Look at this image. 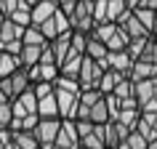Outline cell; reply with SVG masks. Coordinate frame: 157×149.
<instances>
[{"label":"cell","instance_id":"6da1fadb","mask_svg":"<svg viewBox=\"0 0 157 149\" xmlns=\"http://www.w3.org/2000/svg\"><path fill=\"white\" fill-rule=\"evenodd\" d=\"M0 88L6 91L8 99H16V96H21L24 91H29V88H32V80H29L27 67H19L16 72L8 74V77H0Z\"/></svg>","mask_w":157,"mask_h":149},{"label":"cell","instance_id":"7a4b0ae2","mask_svg":"<svg viewBox=\"0 0 157 149\" xmlns=\"http://www.w3.org/2000/svg\"><path fill=\"white\" fill-rule=\"evenodd\" d=\"M59 131H61V117H40L32 136L37 139L40 147H53L59 139Z\"/></svg>","mask_w":157,"mask_h":149},{"label":"cell","instance_id":"3957f363","mask_svg":"<svg viewBox=\"0 0 157 149\" xmlns=\"http://www.w3.org/2000/svg\"><path fill=\"white\" fill-rule=\"evenodd\" d=\"M104 67L101 61H93V59L85 56L83 67H80V77H77V83H80V91H96L101 83V77H104Z\"/></svg>","mask_w":157,"mask_h":149},{"label":"cell","instance_id":"277c9868","mask_svg":"<svg viewBox=\"0 0 157 149\" xmlns=\"http://www.w3.org/2000/svg\"><path fill=\"white\" fill-rule=\"evenodd\" d=\"M53 93H56V101H59V115H61V120H75L77 117V107H80V93L83 91H67V88H56L53 85Z\"/></svg>","mask_w":157,"mask_h":149},{"label":"cell","instance_id":"5b68a950","mask_svg":"<svg viewBox=\"0 0 157 149\" xmlns=\"http://www.w3.org/2000/svg\"><path fill=\"white\" fill-rule=\"evenodd\" d=\"M11 109H13V117H19V120L29 117V115H37V96H35V91L29 88L21 96L11 99Z\"/></svg>","mask_w":157,"mask_h":149},{"label":"cell","instance_id":"8992f818","mask_svg":"<svg viewBox=\"0 0 157 149\" xmlns=\"http://www.w3.org/2000/svg\"><path fill=\"white\" fill-rule=\"evenodd\" d=\"M101 67L104 69H115V72H120V74H131V69H133V59L128 56V51H109V56L101 61Z\"/></svg>","mask_w":157,"mask_h":149},{"label":"cell","instance_id":"52a82bcc","mask_svg":"<svg viewBox=\"0 0 157 149\" xmlns=\"http://www.w3.org/2000/svg\"><path fill=\"white\" fill-rule=\"evenodd\" d=\"M59 11V0H37L32 8H29V16H32V24L40 27L43 21H48L53 13Z\"/></svg>","mask_w":157,"mask_h":149},{"label":"cell","instance_id":"ba28073f","mask_svg":"<svg viewBox=\"0 0 157 149\" xmlns=\"http://www.w3.org/2000/svg\"><path fill=\"white\" fill-rule=\"evenodd\" d=\"M29 72V80L35 83H56L59 77V64H35V67H27Z\"/></svg>","mask_w":157,"mask_h":149},{"label":"cell","instance_id":"9c48e42d","mask_svg":"<svg viewBox=\"0 0 157 149\" xmlns=\"http://www.w3.org/2000/svg\"><path fill=\"white\" fill-rule=\"evenodd\" d=\"M56 147H67V149H77L80 147V136H77L75 120H61V131H59Z\"/></svg>","mask_w":157,"mask_h":149},{"label":"cell","instance_id":"30bf717a","mask_svg":"<svg viewBox=\"0 0 157 149\" xmlns=\"http://www.w3.org/2000/svg\"><path fill=\"white\" fill-rule=\"evenodd\" d=\"M133 131H139L147 141L157 139V112H141V117H139V123H136Z\"/></svg>","mask_w":157,"mask_h":149},{"label":"cell","instance_id":"8fae6325","mask_svg":"<svg viewBox=\"0 0 157 149\" xmlns=\"http://www.w3.org/2000/svg\"><path fill=\"white\" fill-rule=\"evenodd\" d=\"M117 24L123 27V32L128 35L131 40H133V37H147V35H149L147 29L141 27V21H139V19H136V13H133V11H128V13H125V16L120 19Z\"/></svg>","mask_w":157,"mask_h":149},{"label":"cell","instance_id":"7c38bea8","mask_svg":"<svg viewBox=\"0 0 157 149\" xmlns=\"http://www.w3.org/2000/svg\"><path fill=\"white\" fill-rule=\"evenodd\" d=\"M131 77L133 83H139V80H155L157 77V64L152 61H133V69H131Z\"/></svg>","mask_w":157,"mask_h":149},{"label":"cell","instance_id":"4fadbf2b","mask_svg":"<svg viewBox=\"0 0 157 149\" xmlns=\"http://www.w3.org/2000/svg\"><path fill=\"white\" fill-rule=\"evenodd\" d=\"M133 96H136V101L141 107L144 101L157 96V80H139V83H133Z\"/></svg>","mask_w":157,"mask_h":149},{"label":"cell","instance_id":"5bb4252c","mask_svg":"<svg viewBox=\"0 0 157 149\" xmlns=\"http://www.w3.org/2000/svg\"><path fill=\"white\" fill-rule=\"evenodd\" d=\"M85 56L93 59V61H104V59L109 56V48L107 43H101L99 37H93V35H88V45H85Z\"/></svg>","mask_w":157,"mask_h":149},{"label":"cell","instance_id":"9a60e30c","mask_svg":"<svg viewBox=\"0 0 157 149\" xmlns=\"http://www.w3.org/2000/svg\"><path fill=\"white\" fill-rule=\"evenodd\" d=\"M69 45H72V32H64V35H59L56 40H51V51H53V56H56L59 64L67 59V53H69Z\"/></svg>","mask_w":157,"mask_h":149},{"label":"cell","instance_id":"2e32d148","mask_svg":"<svg viewBox=\"0 0 157 149\" xmlns=\"http://www.w3.org/2000/svg\"><path fill=\"white\" fill-rule=\"evenodd\" d=\"M21 67L19 53H8V51H0V77H8Z\"/></svg>","mask_w":157,"mask_h":149},{"label":"cell","instance_id":"e0dca14e","mask_svg":"<svg viewBox=\"0 0 157 149\" xmlns=\"http://www.w3.org/2000/svg\"><path fill=\"white\" fill-rule=\"evenodd\" d=\"M37 117H61V115H59L56 93H51V96H43V99H37Z\"/></svg>","mask_w":157,"mask_h":149},{"label":"cell","instance_id":"ac0fdd59","mask_svg":"<svg viewBox=\"0 0 157 149\" xmlns=\"http://www.w3.org/2000/svg\"><path fill=\"white\" fill-rule=\"evenodd\" d=\"M80 147H85V149H107V141H104V125H93V131L80 141Z\"/></svg>","mask_w":157,"mask_h":149},{"label":"cell","instance_id":"d6986e66","mask_svg":"<svg viewBox=\"0 0 157 149\" xmlns=\"http://www.w3.org/2000/svg\"><path fill=\"white\" fill-rule=\"evenodd\" d=\"M40 56H43V45H21V53H19V59H21V67H35L40 64Z\"/></svg>","mask_w":157,"mask_h":149},{"label":"cell","instance_id":"ffe728a7","mask_svg":"<svg viewBox=\"0 0 157 149\" xmlns=\"http://www.w3.org/2000/svg\"><path fill=\"white\" fill-rule=\"evenodd\" d=\"M91 120H93L96 125H104V123H109V120H112V115H109V104H107V96H101V99L91 107Z\"/></svg>","mask_w":157,"mask_h":149},{"label":"cell","instance_id":"44dd1931","mask_svg":"<svg viewBox=\"0 0 157 149\" xmlns=\"http://www.w3.org/2000/svg\"><path fill=\"white\" fill-rule=\"evenodd\" d=\"M11 133H13V149H40L32 131H11Z\"/></svg>","mask_w":157,"mask_h":149},{"label":"cell","instance_id":"7402d4cb","mask_svg":"<svg viewBox=\"0 0 157 149\" xmlns=\"http://www.w3.org/2000/svg\"><path fill=\"white\" fill-rule=\"evenodd\" d=\"M131 11L128 0H107V21H120Z\"/></svg>","mask_w":157,"mask_h":149},{"label":"cell","instance_id":"603a6c76","mask_svg":"<svg viewBox=\"0 0 157 149\" xmlns=\"http://www.w3.org/2000/svg\"><path fill=\"white\" fill-rule=\"evenodd\" d=\"M120 80H125V74H120V72H115V69H107L104 72V77H101V83H99V91L101 93H112L117 88V83Z\"/></svg>","mask_w":157,"mask_h":149},{"label":"cell","instance_id":"cb8c5ba5","mask_svg":"<svg viewBox=\"0 0 157 149\" xmlns=\"http://www.w3.org/2000/svg\"><path fill=\"white\" fill-rule=\"evenodd\" d=\"M21 43H27V45H48V40H45V35L40 32V27H35V24H29L24 29V37H21Z\"/></svg>","mask_w":157,"mask_h":149},{"label":"cell","instance_id":"d4e9b609","mask_svg":"<svg viewBox=\"0 0 157 149\" xmlns=\"http://www.w3.org/2000/svg\"><path fill=\"white\" fill-rule=\"evenodd\" d=\"M133 13H136V19L141 21V27H144V29L152 35V29H155V19H157V11H149V8H133Z\"/></svg>","mask_w":157,"mask_h":149},{"label":"cell","instance_id":"484cf974","mask_svg":"<svg viewBox=\"0 0 157 149\" xmlns=\"http://www.w3.org/2000/svg\"><path fill=\"white\" fill-rule=\"evenodd\" d=\"M149 37H152V35H147V37H133V40L128 43V48H125V51H128V56H131L133 61H136V59H139L141 53H144V45H147V40H149Z\"/></svg>","mask_w":157,"mask_h":149},{"label":"cell","instance_id":"4316f807","mask_svg":"<svg viewBox=\"0 0 157 149\" xmlns=\"http://www.w3.org/2000/svg\"><path fill=\"white\" fill-rule=\"evenodd\" d=\"M11 21H16L19 27H29L32 24V16H29V6H21V8H16L13 13H8Z\"/></svg>","mask_w":157,"mask_h":149},{"label":"cell","instance_id":"83f0119b","mask_svg":"<svg viewBox=\"0 0 157 149\" xmlns=\"http://www.w3.org/2000/svg\"><path fill=\"white\" fill-rule=\"evenodd\" d=\"M136 61H152V64H157V40H155V37H149V40H147L144 53H141Z\"/></svg>","mask_w":157,"mask_h":149},{"label":"cell","instance_id":"f1b7e54d","mask_svg":"<svg viewBox=\"0 0 157 149\" xmlns=\"http://www.w3.org/2000/svg\"><path fill=\"white\" fill-rule=\"evenodd\" d=\"M112 93H115L120 101H123V99H131V96H133V80H131V77L120 80V83H117V88H115Z\"/></svg>","mask_w":157,"mask_h":149},{"label":"cell","instance_id":"f546056e","mask_svg":"<svg viewBox=\"0 0 157 149\" xmlns=\"http://www.w3.org/2000/svg\"><path fill=\"white\" fill-rule=\"evenodd\" d=\"M11 123H13V109H11V101H6V104H0V131L11 128Z\"/></svg>","mask_w":157,"mask_h":149},{"label":"cell","instance_id":"4dcf8cb0","mask_svg":"<svg viewBox=\"0 0 157 149\" xmlns=\"http://www.w3.org/2000/svg\"><path fill=\"white\" fill-rule=\"evenodd\" d=\"M125 141H128V147H131V149H147V144H149L139 131H131V136H128Z\"/></svg>","mask_w":157,"mask_h":149},{"label":"cell","instance_id":"1f68e13d","mask_svg":"<svg viewBox=\"0 0 157 149\" xmlns=\"http://www.w3.org/2000/svg\"><path fill=\"white\" fill-rule=\"evenodd\" d=\"M93 19H96V24L107 21V0H96L93 3Z\"/></svg>","mask_w":157,"mask_h":149},{"label":"cell","instance_id":"d6a6232c","mask_svg":"<svg viewBox=\"0 0 157 149\" xmlns=\"http://www.w3.org/2000/svg\"><path fill=\"white\" fill-rule=\"evenodd\" d=\"M21 6H27L24 0H0V11L8 16V13H13L16 8H21Z\"/></svg>","mask_w":157,"mask_h":149},{"label":"cell","instance_id":"836d02e7","mask_svg":"<svg viewBox=\"0 0 157 149\" xmlns=\"http://www.w3.org/2000/svg\"><path fill=\"white\" fill-rule=\"evenodd\" d=\"M75 125H77V136H80V141L85 139V136H88V133L93 131V120H75Z\"/></svg>","mask_w":157,"mask_h":149},{"label":"cell","instance_id":"e575fe53","mask_svg":"<svg viewBox=\"0 0 157 149\" xmlns=\"http://www.w3.org/2000/svg\"><path fill=\"white\" fill-rule=\"evenodd\" d=\"M32 91H35V96H37V99H43V96H51V93H53V83H35V85H32Z\"/></svg>","mask_w":157,"mask_h":149},{"label":"cell","instance_id":"d590c367","mask_svg":"<svg viewBox=\"0 0 157 149\" xmlns=\"http://www.w3.org/2000/svg\"><path fill=\"white\" fill-rule=\"evenodd\" d=\"M77 3H80V0H59V8L64 11L67 16H69V13L75 11V6H77Z\"/></svg>","mask_w":157,"mask_h":149},{"label":"cell","instance_id":"8d00e7d4","mask_svg":"<svg viewBox=\"0 0 157 149\" xmlns=\"http://www.w3.org/2000/svg\"><path fill=\"white\" fill-rule=\"evenodd\" d=\"M139 8H149V11H157V0H141Z\"/></svg>","mask_w":157,"mask_h":149},{"label":"cell","instance_id":"74e56055","mask_svg":"<svg viewBox=\"0 0 157 149\" xmlns=\"http://www.w3.org/2000/svg\"><path fill=\"white\" fill-rule=\"evenodd\" d=\"M6 101H11V99H8V96H6V91L0 88V104H6Z\"/></svg>","mask_w":157,"mask_h":149},{"label":"cell","instance_id":"f35d334b","mask_svg":"<svg viewBox=\"0 0 157 149\" xmlns=\"http://www.w3.org/2000/svg\"><path fill=\"white\" fill-rule=\"evenodd\" d=\"M139 3H141V0H128V6H131V11H133V8H139Z\"/></svg>","mask_w":157,"mask_h":149},{"label":"cell","instance_id":"ab89813d","mask_svg":"<svg viewBox=\"0 0 157 149\" xmlns=\"http://www.w3.org/2000/svg\"><path fill=\"white\" fill-rule=\"evenodd\" d=\"M147 149H157V139H152V141H149V144H147Z\"/></svg>","mask_w":157,"mask_h":149},{"label":"cell","instance_id":"60d3db41","mask_svg":"<svg viewBox=\"0 0 157 149\" xmlns=\"http://www.w3.org/2000/svg\"><path fill=\"white\" fill-rule=\"evenodd\" d=\"M3 21H6V13L0 11V29H3Z\"/></svg>","mask_w":157,"mask_h":149},{"label":"cell","instance_id":"b9f144b4","mask_svg":"<svg viewBox=\"0 0 157 149\" xmlns=\"http://www.w3.org/2000/svg\"><path fill=\"white\" fill-rule=\"evenodd\" d=\"M24 3H27V6H29V8H32V6H35V3H37V0H24Z\"/></svg>","mask_w":157,"mask_h":149},{"label":"cell","instance_id":"7bdbcfd3","mask_svg":"<svg viewBox=\"0 0 157 149\" xmlns=\"http://www.w3.org/2000/svg\"><path fill=\"white\" fill-rule=\"evenodd\" d=\"M53 149H67V147H53Z\"/></svg>","mask_w":157,"mask_h":149},{"label":"cell","instance_id":"ee69618b","mask_svg":"<svg viewBox=\"0 0 157 149\" xmlns=\"http://www.w3.org/2000/svg\"><path fill=\"white\" fill-rule=\"evenodd\" d=\"M77 149H85V147H77Z\"/></svg>","mask_w":157,"mask_h":149},{"label":"cell","instance_id":"f6af8a7d","mask_svg":"<svg viewBox=\"0 0 157 149\" xmlns=\"http://www.w3.org/2000/svg\"><path fill=\"white\" fill-rule=\"evenodd\" d=\"M155 80H157V77H155Z\"/></svg>","mask_w":157,"mask_h":149}]
</instances>
